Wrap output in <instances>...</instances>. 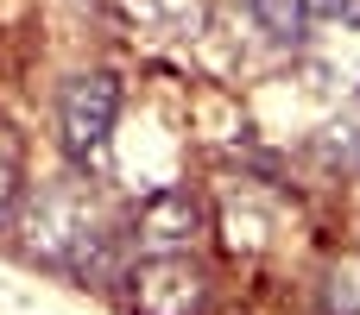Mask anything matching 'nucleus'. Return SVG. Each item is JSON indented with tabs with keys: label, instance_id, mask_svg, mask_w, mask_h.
<instances>
[{
	"label": "nucleus",
	"instance_id": "nucleus-1",
	"mask_svg": "<svg viewBox=\"0 0 360 315\" xmlns=\"http://www.w3.org/2000/svg\"><path fill=\"white\" fill-rule=\"evenodd\" d=\"M95 240H101V221H95L89 189H76V183H44L25 202V215H19V253L38 259V265H63L70 272Z\"/></svg>",
	"mask_w": 360,
	"mask_h": 315
},
{
	"label": "nucleus",
	"instance_id": "nucleus-2",
	"mask_svg": "<svg viewBox=\"0 0 360 315\" xmlns=\"http://www.w3.org/2000/svg\"><path fill=\"white\" fill-rule=\"evenodd\" d=\"M114 120H120V76L82 69L57 88V145L70 164H101L114 145Z\"/></svg>",
	"mask_w": 360,
	"mask_h": 315
},
{
	"label": "nucleus",
	"instance_id": "nucleus-3",
	"mask_svg": "<svg viewBox=\"0 0 360 315\" xmlns=\"http://www.w3.org/2000/svg\"><path fill=\"white\" fill-rule=\"evenodd\" d=\"M120 290H127L133 315H209V303H215L209 272L190 253H133Z\"/></svg>",
	"mask_w": 360,
	"mask_h": 315
},
{
	"label": "nucleus",
	"instance_id": "nucleus-4",
	"mask_svg": "<svg viewBox=\"0 0 360 315\" xmlns=\"http://www.w3.org/2000/svg\"><path fill=\"white\" fill-rule=\"evenodd\" d=\"M196 240H202V202H196V189H152L133 208V227H127L133 253H190Z\"/></svg>",
	"mask_w": 360,
	"mask_h": 315
},
{
	"label": "nucleus",
	"instance_id": "nucleus-5",
	"mask_svg": "<svg viewBox=\"0 0 360 315\" xmlns=\"http://www.w3.org/2000/svg\"><path fill=\"white\" fill-rule=\"evenodd\" d=\"M310 82L323 95H360V13L335 25H310Z\"/></svg>",
	"mask_w": 360,
	"mask_h": 315
},
{
	"label": "nucleus",
	"instance_id": "nucleus-6",
	"mask_svg": "<svg viewBox=\"0 0 360 315\" xmlns=\"http://www.w3.org/2000/svg\"><path fill=\"white\" fill-rule=\"evenodd\" d=\"M127 13L165 38H196L209 25V0H127Z\"/></svg>",
	"mask_w": 360,
	"mask_h": 315
},
{
	"label": "nucleus",
	"instance_id": "nucleus-7",
	"mask_svg": "<svg viewBox=\"0 0 360 315\" xmlns=\"http://www.w3.org/2000/svg\"><path fill=\"white\" fill-rule=\"evenodd\" d=\"M323 315H360V246L354 253H335L323 265Z\"/></svg>",
	"mask_w": 360,
	"mask_h": 315
},
{
	"label": "nucleus",
	"instance_id": "nucleus-8",
	"mask_svg": "<svg viewBox=\"0 0 360 315\" xmlns=\"http://www.w3.org/2000/svg\"><path fill=\"white\" fill-rule=\"evenodd\" d=\"M247 6H253V19L266 25V38H278V44H304V38H310L304 0H247Z\"/></svg>",
	"mask_w": 360,
	"mask_h": 315
},
{
	"label": "nucleus",
	"instance_id": "nucleus-9",
	"mask_svg": "<svg viewBox=\"0 0 360 315\" xmlns=\"http://www.w3.org/2000/svg\"><path fill=\"white\" fill-rule=\"evenodd\" d=\"M19 202H25V164H19V145L0 133V227L19 221Z\"/></svg>",
	"mask_w": 360,
	"mask_h": 315
},
{
	"label": "nucleus",
	"instance_id": "nucleus-10",
	"mask_svg": "<svg viewBox=\"0 0 360 315\" xmlns=\"http://www.w3.org/2000/svg\"><path fill=\"white\" fill-rule=\"evenodd\" d=\"M360 0H304V19L310 25H335V19H354Z\"/></svg>",
	"mask_w": 360,
	"mask_h": 315
}]
</instances>
